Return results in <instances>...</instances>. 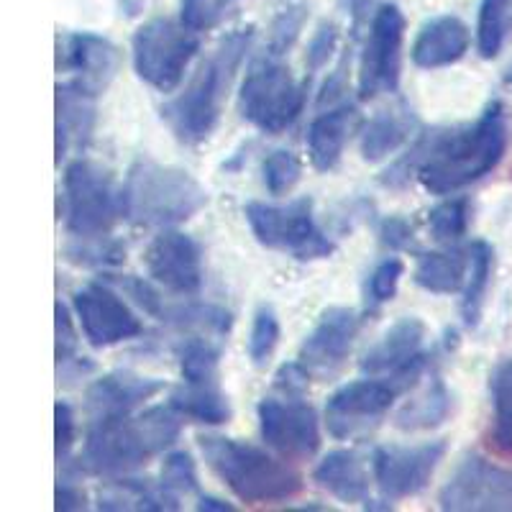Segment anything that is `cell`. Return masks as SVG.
<instances>
[{
	"label": "cell",
	"instance_id": "6da1fadb",
	"mask_svg": "<svg viewBox=\"0 0 512 512\" xmlns=\"http://www.w3.org/2000/svg\"><path fill=\"white\" fill-rule=\"evenodd\" d=\"M510 141L505 105L492 100L466 128L436 131L431 152L418 169V180L433 195H448L487 177L502 162Z\"/></svg>",
	"mask_w": 512,
	"mask_h": 512
},
{
	"label": "cell",
	"instance_id": "7a4b0ae2",
	"mask_svg": "<svg viewBox=\"0 0 512 512\" xmlns=\"http://www.w3.org/2000/svg\"><path fill=\"white\" fill-rule=\"evenodd\" d=\"M182 433V415L167 405L144 410L136 418H95L82 448V466L90 474L118 477L164 454Z\"/></svg>",
	"mask_w": 512,
	"mask_h": 512
},
{
	"label": "cell",
	"instance_id": "3957f363",
	"mask_svg": "<svg viewBox=\"0 0 512 512\" xmlns=\"http://www.w3.org/2000/svg\"><path fill=\"white\" fill-rule=\"evenodd\" d=\"M251 41L254 26L223 36L216 52L200 64L185 93L164 105L162 118L182 144H200L216 131L233 75L249 54Z\"/></svg>",
	"mask_w": 512,
	"mask_h": 512
},
{
	"label": "cell",
	"instance_id": "277c9868",
	"mask_svg": "<svg viewBox=\"0 0 512 512\" xmlns=\"http://www.w3.org/2000/svg\"><path fill=\"white\" fill-rule=\"evenodd\" d=\"M198 446L210 469L246 505H274L303 492V477L264 448L226 436H200Z\"/></svg>",
	"mask_w": 512,
	"mask_h": 512
},
{
	"label": "cell",
	"instance_id": "5b68a950",
	"mask_svg": "<svg viewBox=\"0 0 512 512\" xmlns=\"http://www.w3.org/2000/svg\"><path fill=\"white\" fill-rule=\"evenodd\" d=\"M208 205V190L180 167L139 159L128 169L123 210L136 226H177Z\"/></svg>",
	"mask_w": 512,
	"mask_h": 512
},
{
	"label": "cell",
	"instance_id": "8992f818",
	"mask_svg": "<svg viewBox=\"0 0 512 512\" xmlns=\"http://www.w3.org/2000/svg\"><path fill=\"white\" fill-rule=\"evenodd\" d=\"M126 218L123 190L108 169L88 159H75L64 169V226L72 239L111 236L113 226Z\"/></svg>",
	"mask_w": 512,
	"mask_h": 512
},
{
	"label": "cell",
	"instance_id": "52a82bcc",
	"mask_svg": "<svg viewBox=\"0 0 512 512\" xmlns=\"http://www.w3.org/2000/svg\"><path fill=\"white\" fill-rule=\"evenodd\" d=\"M244 216L254 239L274 251H285L297 262H315L333 254V241L320 231L313 218V200L300 198L287 205L251 200Z\"/></svg>",
	"mask_w": 512,
	"mask_h": 512
},
{
	"label": "cell",
	"instance_id": "ba28073f",
	"mask_svg": "<svg viewBox=\"0 0 512 512\" xmlns=\"http://www.w3.org/2000/svg\"><path fill=\"white\" fill-rule=\"evenodd\" d=\"M308 82L292 77L280 57H264L246 75L239 93V111L244 121L264 134H282L303 113Z\"/></svg>",
	"mask_w": 512,
	"mask_h": 512
},
{
	"label": "cell",
	"instance_id": "9c48e42d",
	"mask_svg": "<svg viewBox=\"0 0 512 512\" xmlns=\"http://www.w3.org/2000/svg\"><path fill=\"white\" fill-rule=\"evenodd\" d=\"M198 49V34L172 18H152L131 36L134 72L159 93H172L185 80Z\"/></svg>",
	"mask_w": 512,
	"mask_h": 512
},
{
	"label": "cell",
	"instance_id": "30bf717a",
	"mask_svg": "<svg viewBox=\"0 0 512 512\" xmlns=\"http://www.w3.org/2000/svg\"><path fill=\"white\" fill-rule=\"evenodd\" d=\"M405 16L395 3L379 6L372 16L367 44L359 64V98L372 100L382 93H395L400 85Z\"/></svg>",
	"mask_w": 512,
	"mask_h": 512
},
{
	"label": "cell",
	"instance_id": "8fae6325",
	"mask_svg": "<svg viewBox=\"0 0 512 512\" xmlns=\"http://www.w3.org/2000/svg\"><path fill=\"white\" fill-rule=\"evenodd\" d=\"M400 390L390 379H359L338 387L326 402L328 433L338 441H351L372 431L390 413Z\"/></svg>",
	"mask_w": 512,
	"mask_h": 512
},
{
	"label": "cell",
	"instance_id": "7c38bea8",
	"mask_svg": "<svg viewBox=\"0 0 512 512\" xmlns=\"http://www.w3.org/2000/svg\"><path fill=\"white\" fill-rule=\"evenodd\" d=\"M441 510L512 512V469L489 464L482 456H466L438 495Z\"/></svg>",
	"mask_w": 512,
	"mask_h": 512
},
{
	"label": "cell",
	"instance_id": "4fadbf2b",
	"mask_svg": "<svg viewBox=\"0 0 512 512\" xmlns=\"http://www.w3.org/2000/svg\"><path fill=\"white\" fill-rule=\"evenodd\" d=\"M425 323L415 315L400 318L390 331L379 338L377 344L361 359V372L369 377H384L405 392L418 382L420 374L428 367V354L423 351Z\"/></svg>",
	"mask_w": 512,
	"mask_h": 512
},
{
	"label": "cell",
	"instance_id": "5bb4252c",
	"mask_svg": "<svg viewBox=\"0 0 512 512\" xmlns=\"http://www.w3.org/2000/svg\"><path fill=\"white\" fill-rule=\"evenodd\" d=\"M446 456V443L423 446H379L372 454L374 482L387 502L405 500L423 492Z\"/></svg>",
	"mask_w": 512,
	"mask_h": 512
},
{
	"label": "cell",
	"instance_id": "9a60e30c",
	"mask_svg": "<svg viewBox=\"0 0 512 512\" xmlns=\"http://www.w3.org/2000/svg\"><path fill=\"white\" fill-rule=\"evenodd\" d=\"M259 428L269 448L292 461L313 459L320 448V423L310 405L297 397L274 400L264 397L259 402Z\"/></svg>",
	"mask_w": 512,
	"mask_h": 512
},
{
	"label": "cell",
	"instance_id": "2e32d148",
	"mask_svg": "<svg viewBox=\"0 0 512 512\" xmlns=\"http://www.w3.org/2000/svg\"><path fill=\"white\" fill-rule=\"evenodd\" d=\"M75 313L82 333L95 349H111L141 336L144 331L141 320L128 308L126 300L103 282H90L75 292Z\"/></svg>",
	"mask_w": 512,
	"mask_h": 512
},
{
	"label": "cell",
	"instance_id": "e0dca14e",
	"mask_svg": "<svg viewBox=\"0 0 512 512\" xmlns=\"http://www.w3.org/2000/svg\"><path fill=\"white\" fill-rule=\"evenodd\" d=\"M146 272L164 290L198 295L203 287V251L182 231H162L146 249Z\"/></svg>",
	"mask_w": 512,
	"mask_h": 512
},
{
	"label": "cell",
	"instance_id": "ac0fdd59",
	"mask_svg": "<svg viewBox=\"0 0 512 512\" xmlns=\"http://www.w3.org/2000/svg\"><path fill=\"white\" fill-rule=\"evenodd\" d=\"M359 333V318L351 308H333L323 310L300 346V361L310 369V374H331L336 372L351 354L354 338Z\"/></svg>",
	"mask_w": 512,
	"mask_h": 512
},
{
	"label": "cell",
	"instance_id": "d6986e66",
	"mask_svg": "<svg viewBox=\"0 0 512 512\" xmlns=\"http://www.w3.org/2000/svg\"><path fill=\"white\" fill-rule=\"evenodd\" d=\"M62 64L64 70L75 72V80L80 85L100 95L121 70V52L105 36L93 34V31H75L64 39Z\"/></svg>",
	"mask_w": 512,
	"mask_h": 512
},
{
	"label": "cell",
	"instance_id": "ffe728a7",
	"mask_svg": "<svg viewBox=\"0 0 512 512\" xmlns=\"http://www.w3.org/2000/svg\"><path fill=\"white\" fill-rule=\"evenodd\" d=\"M95 100L98 95L80 85L77 80L59 82L57 85V164L62 162L70 149L88 146L95 131Z\"/></svg>",
	"mask_w": 512,
	"mask_h": 512
},
{
	"label": "cell",
	"instance_id": "44dd1931",
	"mask_svg": "<svg viewBox=\"0 0 512 512\" xmlns=\"http://www.w3.org/2000/svg\"><path fill=\"white\" fill-rule=\"evenodd\" d=\"M162 390V379L141 377L134 372H111L90 384L85 400L95 418H111V415H128Z\"/></svg>",
	"mask_w": 512,
	"mask_h": 512
},
{
	"label": "cell",
	"instance_id": "7402d4cb",
	"mask_svg": "<svg viewBox=\"0 0 512 512\" xmlns=\"http://www.w3.org/2000/svg\"><path fill=\"white\" fill-rule=\"evenodd\" d=\"M472 44V31L459 16H436L420 26L413 44V62L420 70H441L451 67Z\"/></svg>",
	"mask_w": 512,
	"mask_h": 512
},
{
	"label": "cell",
	"instance_id": "603a6c76",
	"mask_svg": "<svg viewBox=\"0 0 512 512\" xmlns=\"http://www.w3.org/2000/svg\"><path fill=\"white\" fill-rule=\"evenodd\" d=\"M359 128V111L354 105H341L336 111L320 113L308 128V154L318 172L338 167L351 134Z\"/></svg>",
	"mask_w": 512,
	"mask_h": 512
},
{
	"label": "cell",
	"instance_id": "cb8c5ba5",
	"mask_svg": "<svg viewBox=\"0 0 512 512\" xmlns=\"http://www.w3.org/2000/svg\"><path fill=\"white\" fill-rule=\"evenodd\" d=\"M313 479L328 495L346 502H367L369 500V474L354 451H331L315 466Z\"/></svg>",
	"mask_w": 512,
	"mask_h": 512
},
{
	"label": "cell",
	"instance_id": "d4e9b609",
	"mask_svg": "<svg viewBox=\"0 0 512 512\" xmlns=\"http://www.w3.org/2000/svg\"><path fill=\"white\" fill-rule=\"evenodd\" d=\"M180 497L169 495L162 482L152 484L146 479H111L100 489L98 507L108 512L136 510V512H164L177 510Z\"/></svg>",
	"mask_w": 512,
	"mask_h": 512
},
{
	"label": "cell",
	"instance_id": "484cf974",
	"mask_svg": "<svg viewBox=\"0 0 512 512\" xmlns=\"http://www.w3.org/2000/svg\"><path fill=\"white\" fill-rule=\"evenodd\" d=\"M413 128L415 116L408 108L377 113L361 131V157L367 162H382L410 139Z\"/></svg>",
	"mask_w": 512,
	"mask_h": 512
},
{
	"label": "cell",
	"instance_id": "4316f807",
	"mask_svg": "<svg viewBox=\"0 0 512 512\" xmlns=\"http://www.w3.org/2000/svg\"><path fill=\"white\" fill-rule=\"evenodd\" d=\"M169 408L192 423L223 425L231 420V402L218 384H187L169 395Z\"/></svg>",
	"mask_w": 512,
	"mask_h": 512
},
{
	"label": "cell",
	"instance_id": "83f0119b",
	"mask_svg": "<svg viewBox=\"0 0 512 512\" xmlns=\"http://www.w3.org/2000/svg\"><path fill=\"white\" fill-rule=\"evenodd\" d=\"M466 254H469V272H466V287L461 297V318L466 328H477L482 320L492 272H495V249L487 241H474Z\"/></svg>",
	"mask_w": 512,
	"mask_h": 512
},
{
	"label": "cell",
	"instance_id": "f1b7e54d",
	"mask_svg": "<svg viewBox=\"0 0 512 512\" xmlns=\"http://www.w3.org/2000/svg\"><path fill=\"white\" fill-rule=\"evenodd\" d=\"M469 254L461 251H428L418 256L415 282L433 295H451L466 282Z\"/></svg>",
	"mask_w": 512,
	"mask_h": 512
},
{
	"label": "cell",
	"instance_id": "f546056e",
	"mask_svg": "<svg viewBox=\"0 0 512 512\" xmlns=\"http://www.w3.org/2000/svg\"><path fill=\"white\" fill-rule=\"evenodd\" d=\"M492 392V425L487 443L495 454L512 459V359L497 364L489 379Z\"/></svg>",
	"mask_w": 512,
	"mask_h": 512
},
{
	"label": "cell",
	"instance_id": "4dcf8cb0",
	"mask_svg": "<svg viewBox=\"0 0 512 512\" xmlns=\"http://www.w3.org/2000/svg\"><path fill=\"white\" fill-rule=\"evenodd\" d=\"M448 415H451V392L441 377H433L428 390L397 413L395 425L400 431H428L446 423Z\"/></svg>",
	"mask_w": 512,
	"mask_h": 512
},
{
	"label": "cell",
	"instance_id": "1f68e13d",
	"mask_svg": "<svg viewBox=\"0 0 512 512\" xmlns=\"http://www.w3.org/2000/svg\"><path fill=\"white\" fill-rule=\"evenodd\" d=\"M512 34V0H482L477 21V47L484 59H495Z\"/></svg>",
	"mask_w": 512,
	"mask_h": 512
},
{
	"label": "cell",
	"instance_id": "d6a6232c",
	"mask_svg": "<svg viewBox=\"0 0 512 512\" xmlns=\"http://www.w3.org/2000/svg\"><path fill=\"white\" fill-rule=\"evenodd\" d=\"M221 351L205 336L187 338L180 346V372L187 384H218Z\"/></svg>",
	"mask_w": 512,
	"mask_h": 512
},
{
	"label": "cell",
	"instance_id": "836d02e7",
	"mask_svg": "<svg viewBox=\"0 0 512 512\" xmlns=\"http://www.w3.org/2000/svg\"><path fill=\"white\" fill-rule=\"evenodd\" d=\"M172 326L182 328V331H200L205 336H226L231 331V313L223 308H216V305H203V303H192V305H180L175 310H167L164 318Z\"/></svg>",
	"mask_w": 512,
	"mask_h": 512
},
{
	"label": "cell",
	"instance_id": "e575fe53",
	"mask_svg": "<svg viewBox=\"0 0 512 512\" xmlns=\"http://www.w3.org/2000/svg\"><path fill=\"white\" fill-rule=\"evenodd\" d=\"M64 256L72 264L93 269L118 267L126 262V246L116 241L113 236H98V239H72L64 246Z\"/></svg>",
	"mask_w": 512,
	"mask_h": 512
},
{
	"label": "cell",
	"instance_id": "d590c367",
	"mask_svg": "<svg viewBox=\"0 0 512 512\" xmlns=\"http://www.w3.org/2000/svg\"><path fill=\"white\" fill-rule=\"evenodd\" d=\"M472 221V203L469 198H451L438 203L428 213L433 239L438 241H459Z\"/></svg>",
	"mask_w": 512,
	"mask_h": 512
},
{
	"label": "cell",
	"instance_id": "8d00e7d4",
	"mask_svg": "<svg viewBox=\"0 0 512 512\" xmlns=\"http://www.w3.org/2000/svg\"><path fill=\"white\" fill-rule=\"evenodd\" d=\"M264 185H267L269 195L282 198L287 192L295 190V185L303 177V164L287 149H277L264 159Z\"/></svg>",
	"mask_w": 512,
	"mask_h": 512
},
{
	"label": "cell",
	"instance_id": "74e56055",
	"mask_svg": "<svg viewBox=\"0 0 512 512\" xmlns=\"http://www.w3.org/2000/svg\"><path fill=\"white\" fill-rule=\"evenodd\" d=\"M305 21H308V8L303 3H287L285 8H280V13L272 21V31H269V57L287 54V49L295 44V39L303 31Z\"/></svg>",
	"mask_w": 512,
	"mask_h": 512
},
{
	"label": "cell",
	"instance_id": "f35d334b",
	"mask_svg": "<svg viewBox=\"0 0 512 512\" xmlns=\"http://www.w3.org/2000/svg\"><path fill=\"white\" fill-rule=\"evenodd\" d=\"M280 344V320L272 308H259L256 310L254 320H251V333H249V359L254 361L256 367H264L269 356L274 354Z\"/></svg>",
	"mask_w": 512,
	"mask_h": 512
},
{
	"label": "cell",
	"instance_id": "ab89813d",
	"mask_svg": "<svg viewBox=\"0 0 512 512\" xmlns=\"http://www.w3.org/2000/svg\"><path fill=\"white\" fill-rule=\"evenodd\" d=\"M162 487L167 489L169 495L182 497L190 492H198V469L195 461L185 451H175L169 454L162 464V477H159Z\"/></svg>",
	"mask_w": 512,
	"mask_h": 512
},
{
	"label": "cell",
	"instance_id": "60d3db41",
	"mask_svg": "<svg viewBox=\"0 0 512 512\" xmlns=\"http://www.w3.org/2000/svg\"><path fill=\"white\" fill-rule=\"evenodd\" d=\"M233 3L236 0H180V21L195 34L210 31L221 24V18Z\"/></svg>",
	"mask_w": 512,
	"mask_h": 512
},
{
	"label": "cell",
	"instance_id": "b9f144b4",
	"mask_svg": "<svg viewBox=\"0 0 512 512\" xmlns=\"http://www.w3.org/2000/svg\"><path fill=\"white\" fill-rule=\"evenodd\" d=\"M402 272H405V264L397 256H387L384 262H379L369 277V300L374 305L392 303L397 290H400Z\"/></svg>",
	"mask_w": 512,
	"mask_h": 512
},
{
	"label": "cell",
	"instance_id": "7bdbcfd3",
	"mask_svg": "<svg viewBox=\"0 0 512 512\" xmlns=\"http://www.w3.org/2000/svg\"><path fill=\"white\" fill-rule=\"evenodd\" d=\"M108 282H113L116 287H121V290L126 292V295L131 297V300H134L141 310H144V313L154 315V318H164V313H167V308H164L159 292L154 290L149 282L141 280V277H131V274H126V277H108Z\"/></svg>",
	"mask_w": 512,
	"mask_h": 512
},
{
	"label": "cell",
	"instance_id": "ee69618b",
	"mask_svg": "<svg viewBox=\"0 0 512 512\" xmlns=\"http://www.w3.org/2000/svg\"><path fill=\"white\" fill-rule=\"evenodd\" d=\"M336 44H338L336 24H333V21H323L308 44V59H305V62H308V77L315 75V72H320L328 62H331L333 54H336Z\"/></svg>",
	"mask_w": 512,
	"mask_h": 512
},
{
	"label": "cell",
	"instance_id": "f6af8a7d",
	"mask_svg": "<svg viewBox=\"0 0 512 512\" xmlns=\"http://www.w3.org/2000/svg\"><path fill=\"white\" fill-rule=\"evenodd\" d=\"M54 326H57V364L59 369L77 361V344H80V338H77L75 326H72V318H70V310L67 305H62L59 300L54 305Z\"/></svg>",
	"mask_w": 512,
	"mask_h": 512
},
{
	"label": "cell",
	"instance_id": "bcb514c9",
	"mask_svg": "<svg viewBox=\"0 0 512 512\" xmlns=\"http://www.w3.org/2000/svg\"><path fill=\"white\" fill-rule=\"evenodd\" d=\"M75 436H77V423H75V413L67 402L59 400L54 405V446H57V461L64 464L67 456H70L72 446H75Z\"/></svg>",
	"mask_w": 512,
	"mask_h": 512
},
{
	"label": "cell",
	"instance_id": "7dc6e473",
	"mask_svg": "<svg viewBox=\"0 0 512 512\" xmlns=\"http://www.w3.org/2000/svg\"><path fill=\"white\" fill-rule=\"evenodd\" d=\"M377 233H379V241H382L384 246H390L392 251L413 249L415 244L413 226H410L408 218H402V216L382 218L377 226Z\"/></svg>",
	"mask_w": 512,
	"mask_h": 512
},
{
	"label": "cell",
	"instance_id": "c3c4849f",
	"mask_svg": "<svg viewBox=\"0 0 512 512\" xmlns=\"http://www.w3.org/2000/svg\"><path fill=\"white\" fill-rule=\"evenodd\" d=\"M308 382H310V369L305 367L303 361H287L277 369L274 374V387L280 392H285L287 397H300L305 390H308Z\"/></svg>",
	"mask_w": 512,
	"mask_h": 512
},
{
	"label": "cell",
	"instance_id": "681fc988",
	"mask_svg": "<svg viewBox=\"0 0 512 512\" xmlns=\"http://www.w3.org/2000/svg\"><path fill=\"white\" fill-rule=\"evenodd\" d=\"M57 510L59 512H75V510H85L88 507V495L82 492V487H77L75 482L70 479H62L57 487Z\"/></svg>",
	"mask_w": 512,
	"mask_h": 512
},
{
	"label": "cell",
	"instance_id": "f907efd6",
	"mask_svg": "<svg viewBox=\"0 0 512 512\" xmlns=\"http://www.w3.org/2000/svg\"><path fill=\"white\" fill-rule=\"evenodd\" d=\"M198 510L200 512H233L236 507H233L231 502H226V500H218V497L203 495V497H200V502H198Z\"/></svg>",
	"mask_w": 512,
	"mask_h": 512
},
{
	"label": "cell",
	"instance_id": "816d5d0a",
	"mask_svg": "<svg viewBox=\"0 0 512 512\" xmlns=\"http://www.w3.org/2000/svg\"><path fill=\"white\" fill-rule=\"evenodd\" d=\"M505 82H507V85H512V70H510V72H507V77H505Z\"/></svg>",
	"mask_w": 512,
	"mask_h": 512
}]
</instances>
